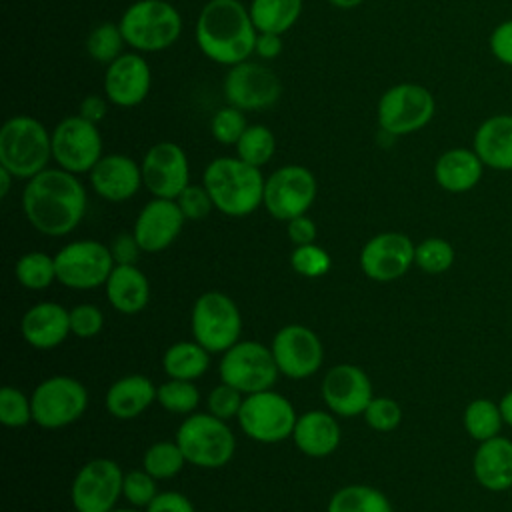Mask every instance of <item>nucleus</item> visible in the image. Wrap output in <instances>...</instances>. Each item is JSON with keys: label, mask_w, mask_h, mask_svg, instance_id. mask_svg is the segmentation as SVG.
Masks as SVG:
<instances>
[{"label": "nucleus", "mask_w": 512, "mask_h": 512, "mask_svg": "<svg viewBox=\"0 0 512 512\" xmlns=\"http://www.w3.org/2000/svg\"><path fill=\"white\" fill-rule=\"evenodd\" d=\"M472 148L486 168L512 172V114L484 118L474 130Z\"/></svg>", "instance_id": "a878e982"}, {"label": "nucleus", "mask_w": 512, "mask_h": 512, "mask_svg": "<svg viewBox=\"0 0 512 512\" xmlns=\"http://www.w3.org/2000/svg\"><path fill=\"white\" fill-rule=\"evenodd\" d=\"M104 326V314L94 304H78L70 310V332L78 338H92Z\"/></svg>", "instance_id": "09e8293b"}, {"label": "nucleus", "mask_w": 512, "mask_h": 512, "mask_svg": "<svg viewBox=\"0 0 512 512\" xmlns=\"http://www.w3.org/2000/svg\"><path fill=\"white\" fill-rule=\"evenodd\" d=\"M158 386L142 374H128L118 378L104 396L108 414L118 420H130L140 416L156 400Z\"/></svg>", "instance_id": "c756f323"}, {"label": "nucleus", "mask_w": 512, "mask_h": 512, "mask_svg": "<svg viewBox=\"0 0 512 512\" xmlns=\"http://www.w3.org/2000/svg\"><path fill=\"white\" fill-rule=\"evenodd\" d=\"M282 52V34L272 32H258L254 54L262 60H274Z\"/></svg>", "instance_id": "6e6d98bb"}, {"label": "nucleus", "mask_w": 512, "mask_h": 512, "mask_svg": "<svg viewBox=\"0 0 512 512\" xmlns=\"http://www.w3.org/2000/svg\"><path fill=\"white\" fill-rule=\"evenodd\" d=\"M220 380L238 388L242 394L270 390L280 374L270 346L256 340H238L222 352L218 364Z\"/></svg>", "instance_id": "1a4fd4ad"}, {"label": "nucleus", "mask_w": 512, "mask_h": 512, "mask_svg": "<svg viewBox=\"0 0 512 512\" xmlns=\"http://www.w3.org/2000/svg\"><path fill=\"white\" fill-rule=\"evenodd\" d=\"M236 418L248 438L262 444H276L292 436L298 416L292 402L270 388L246 394Z\"/></svg>", "instance_id": "9d476101"}, {"label": "nucleus", "mask_w": 512, "mask_h": 512, "mask_svg": "<svg viewBox=\"0 0 512 512\" xmlns=\"http://www.w3.org/2000/svg\"><path fill=\"white\" fill-rule=\"evenodd\" d=\"M12 180H14V176H12L6 168L0 166V198H6V196H8L10 186H12Z\"/></svg>", "instance_id": "13d9d810"}, {"label": "nucleus", "mask_w": 512, "mask_h": 512, "mask_svg": "<svg viewBox=\"0 0 512 512\" xmlns=\"http://www.w3.org/2000/svg\"><path fill=\"white\" fill-rule=\"evenodd\" d=\"M110 306L120 314H138L150 300V284L136 264H116L104 284Z\"/></svg>", "instance_id": "c85d7f7f"}, {"label": "nucleus", "mask_w": 512, "mask_h": 512, "mask_svg": "<svg viewBox=\"0 0 512 512\" xmlns=\"http://www.w3.org/2000/svg\"><path fill=\"white\" fill-rule=\"evenodd\" d=\"M108 104H110V100L104 94H88V96L82 98V102L78 106V114L82 118L98 124L100 120L106 118Z\"/></svg>", "instance_id": "5fc2aeb1"}, {"label": "nucleus", "mask_w": 512, "mask_h": 512, "mask_svg": "<svg viewBox=\"0 0 512 512\" xmlns=\"http://www.w3.org/2000/svg\"><path fill=\"white\" fill-rule=\"evenodd\" d=\"M88 206L86 188L76 174L62 168H46L26 180L22 210L26 220L44 236L70 234L84 218Z\"/></svg>", "instance_id": "f257e3e1"}, {"label": "nucleus", "mask_w": 512, "mask_h": 512, "mask_svg": "<svg viewBox=\"0 0 512 512\" xmlns=\"http://www.w3.org/2000/svg\"><path fill=\"white\" fill-rule=\"evenodd\" d=\"M326 512H394L390 500L374 486L348 484L336 490Z\"/></svg>", "instance_id": "473e14b6"}, {"label": "nucleus", "mask_w": 512, "mask_h": 512, "mask_svg": "<svg viewBox=\"0 0 512 512\" xmlns=\"http://www.w3.org/2000/svg\"><path fill=\"white\" fill-rule=\"evenodd\" d=\"M122 468L110 458L86 462L74 476L70 500L76 512H110L122 496Z\"/></svg>", "instance_id": "dca6fc26"}, {"label": "nucleus", "mask_w": 512, "mask_h": 512, "mask_svg": "<svg viewBox=\"0 0 512 512\" xmlns=\"http://www.w3.org/2000/svg\"><path fill=\"white\" fill-rule=\"evenodd\" d=\"M126 46L140 54L168 50L182 34V16L166 0H136L120 16Z\"/></svg>", "instance_id": "39448f33"}, {"label": "nucleus", "mask_w": 512, "mask_h": 512, "mask_svg": "<svg viewBox=\"0 0 512 512\" xmlns=\"http://www.w3.org/2000/svg\"><path fill=\"white\" fill-rule=\"evenodd\" d=\"M192 336L210 354L226 352L240 340L242 316L236 302L218 290L204 292L192 306Z\"/></svg>", "instance_id": "6e6552de"}, {"label": "nucleus", "mask_w": 512, "mask_h": 512, "mask_svg": "<svg viewBox=\"0 0 512 512\" xmlns=\"http://www.w3.org/2000/svg\"><path fill=\"white\" fill-rule=\"evenodd\" d=\"M366 424L376 432H392L402 422V408L394 398L374 396L364 410Z\"/></svg>", "instance_id": "c03bdc74"}, {"label": "nucleus", "mask_w": 512, "mask_h": 512, "mask_svg": "<svg viewBox=\"0 0 512 512\" xmlns=\"http://www.w3.org/2000/svg\"><path fill=\"white\" fill-rule=\"evenodd\" d=\"M292 440L310 458H326L340 444V426L330 412L308 410L296 418Z\"/></svg>", "instance_id": "cd10ccee"}, {"label": "nucleus", "mask_w": 512, "mask_h": 512, "mask_svg": "<svg viewBox=\"0 0 512 512\" xmlns=\"http://www.w3.org/2000/svg\"><path fill=\"white\" fill-rule=\"evenodd\" d=\"M56 278L72 290H92L104 286L114 264L110 248L96 240L68 242L54 254Z\"/></svg>", "instance_id": "ddd939ff"}, {"label": "nucleus", "mask_w": 512, "mask_h": 512, "mask_svg": "<svg viewBox=\"0 0 512 512\" xmlns=\"http://www.w3.org/2000/svg\"><path fill=\"white\" fill-rule=\"evenodd\" d=\"M222 92L228 104L250 112L276 104L282 94V84L272 68L248 58L240 64L228 66Z\"/></svg>", "instance_id": "2eb2a0df"}, {"label": "nucleus", "mask_w": 512, "mask_h": 512, "mask_svg": "<svg viewBox=\"0 0 512 512\" xmlns=\"http://www.w3.org/2000/svg\"><path fill=\"white\" fill-rule=\"evenodd\" d=\"M144 470L152 474L156 480H168L174 478L186 464V458L176 444V440H160L154 442L142 458Z\"/></svg>", "instance_id": "e433bc0d"}, {"label": "nucleus", "mask_w": 512, "mask_h": 512, "mask_svg": "<svg viewBox=\"0 0 512 512\" xmlns=\"http://www.w3.org/2000/svg\"><path fill=\"white\" fill-rule=\"evenodd\" d=\"M280 374L302 380L318 372L324 360V348L318 334L304 324L282 326L270 346Z\"/></svg>", "instance_id": "a211bd4d"}, {"label": "nucleus", "mask_w": 512, "mask_h": 512, "mask_svg": "<svg viewBox=\"0 0 512 512\" xmlns=\"http://www.w3.org/2000/svg\"><path fill=\"white\" fill-rule=\"evenodd\" d=\"M200 52L222 66H234L254 54L258 30L240 0H208L194 28Z\"/></svg>", "instance_id": "f03ea898"}, {"label": "nucleus", "mask_w": 512, "mask_h": 512, "mask_svg": "<svg viewBox=\"0 0 512 512\" xmlns=\"http://www.w3.org/2000/svg\"><path fill=\"white\" fill-rule=\"evenodd\" d=\"M472 474L488 492H506L512 488V440L494 436L478 442L472 456Z\"/></svg>", "instance_id": "393cba45"}, {"label": "nucleus", "mask_w": 512, "mask_h": 512, "mask_svg": "<svg viewBox=\"0 0 512 512\" xmlns=\"http://www.w3.org/2000/svg\"><path fill=\"white\" fill-rule=\"evenodd\" d=\"M286 232L294 246H302V244H312L316 240L318 230H316V222L310 216L302 214L286 222Z\"/></svg>", "instance_id": "864d4df0"}, {"label": "nucleus", "mask_w": 512, "mask_h": 512, "mask_svg": "<svg viewBox=\"0 0 512 512\" xmlns=\"http://www.w3.org/2000/svg\"><path fill=\"white\" fill-rule=\"evenodd\" d=\"M290 264L300 276L320 278L330 270L332 260H330V254L322 246L312 242V244L294 246V250L290 254Z\"/></svg>", "instance_id": "37998d69"}, {"label": "nucleus", "mask_w": 512, "mask_h": 512, "mask_svg": "<svg viewBox=\"0 0 512 512\" xmlns=\"http://www.w3.org/2000/svg\"><path fill=\"white\" fill-rule=\"evenodd\" d=\"M184 222L186 218L176 200L152 198L138 212L132 232L142 252L156 254L166 250L176 240Z\"/></svg>", "instance_id": "4be33fe9"}, {"label": "nucleus", "mask_w": 512, "mask_h": 512, "mask_svg": "<svg viewBox=\"0 0 512 512\" xmlns=\"http://www.w3.org/2000/svg\"><path fill=\"white\" fill-rule=\"evenodd\" d=\"M416 244L402 232H380L360 250V268L374 282H394L414 264Z\"/></svg>", "instance_id": "6ab92c4d"}, {"label": "nucleus", "mask_w": 512, "mask_h": 512, "mask_svg": "<svg viewBox=\"0 0 512 512\" xmlns=\"http://www.w3.org/2000/svg\"><path fill=\"white\" fill-rule=\"evenodd\" d=\"M176 204L180 206L186 220H204L214 208V202L204 184H188L178 194Z\"/></svg>", "instance_id": "49530a36"}, {"label": "nucleus", "mask_w": 512, "mask_h": 512, "mask_svg": "<svg viewBox=\"0 0 512 512\" xmlns=\"http://www.w3.org/2000/svg\"><path fill=\"white\" fill-rule=\"evenodd\" d=\"M122 496L130 506L146 510L148 504L158 496L156 478L148 474L144 468L126 472L122 480Z\"/></svg>", "instance_id": "a18cd8bd"}, {"label": "nucleus", "mask_w": 512, "mask_h": 512, "mask_svg": "<svg viewBox=\"0 0 512 512\" xmlns=\"http://www.w3.org/2000/svg\"><path fill=\"white\" fill-rule=\"evenodd\" d=\"M462 424L466 434L476 440L484 442L500 434L504 418L500 406L488 398H476L466 404L462 414Z\"/></svg>", "instance_id": "72a5a7b5"}, {"label": "nucleus", "mask_w": 512, "mask_h": 512, "mask_svg": "<svg viewBox=\"0 0 512 512\" xmlns=\"http://www.w3.org/2000/svg\"><path fill=\"white\" fill-rule=\"evenodd\" d=\"M436 114L432 92L416 82H400L382 92L376 106L378 128L392 136H408L426 128Z\"/></svg>", "instance_id": "0eeeda50"}, {"label": "nucleus", "mask_w": 512, "mask_h": 512, "mask_svg": "<svg viewBox=\"0 0 512 512\" xmlns=\"http://www.w3.org/2000/svg\"><path fill=\"white\" fill-rule=\"evenodd\" d=\"M156 400L172 414H192L200 402V392L190 380L168 378L158 386Z\"/></svg>", "instance_id": "58836bf2"}, {"label": "nucleus", "mask_w": 512, "mask_h": 512, "mask_svg": "<svg viewBox=\"0 0 512 512\" xmlns=\"http://www.w3.org/2000/svg\"><path fill=\"white\" fill-rule=\"evenodd\" d=\"M484 162L474 152V148H448L434 162L436 184L450 194H464L478 186L484 174Z\"/></svg>", "instance_id": "bb28decb"}, {"label": "nucleus", "mask_w": 512, "mask_h": 512, "mask_svg": "<svg viewBox=\"0 0 512 512\" xmlns=\"http://www.w3.org/2000/svg\"><path fill=\"white\" fill-rule=\"evenodd\" d=\"M92 190L108 202H124L136 196L142 182L140 164L126 154H104L88 172Z\"/></svg>", "instance_id": "5701e85b"}, {"label": "nucleus", "mask_w": 512, "mask_h": 512, "mask_svg": "<svg viewBox=\"0 0 512 512\" xmlns=\"http://www.w3.org/2000/svg\"><path fill=\"white\" fill-rule=\"evenodd\" d=\"M316 192V176L306 166L286 164L266 178L262 206L272 218L288 222L308 212L316 200Z\"/></svg>", "instance_id": "4468645a"}, {"label": "nucleus", "mask_w": 512, "mask_h": 512, "mask_svg": "<svg viewBox=\"0 0 512 512\" xmlns=\"http://www.w3.org/2000/svg\"><path fill=\"white\" fill-rule=\"evenodd\" d=\"M126 40L122 36V30L114 22H102L94 26L86 38V52L88 56L98 64H110L120 54H124Z\"/></svg>", "instance_id": "4c0bfd02"}, {"label": "nucleus", "mask_w": 512, "mask_h": 512, "mask_svg": "<svg viewBox=\"0 0 512 512\" xmlns=\"http://www.w3.org/2000/svg\"><path fill=\"white\" fill-rule=\"evenodd\" d=\"M498 406H500V412H502L504 424L512 428V390H508V392L500 398Z\"/></svg>", "instance_id": "4d7b16f0"}, {"label": "nucleus", "mask_w": 512, "mask_h": 512, "mask_svg": "<svg viewBox=\"0 0 512 512\" xmlns=\"http://www.w3.org/2000/svg\"><path fill=\"white\" fill-rule=\"evenodd\" d=\"M488 50L500 64L512 68V18L498 22L488 36Z\"/></svg>", "instance_id": "8fccbe9b"}, {"label": "nucleus", "mask_w": 512, "mask_h": 512, "mask_svg": "<svg viewBox=\"0 0 512 512\" xmlns=\"http://www.w3.org/2000/svg\"><path fill=\"white\" fill-rule=\"evenodd\" d=\"M454 258H456L454 246L444 238L432 236L416 244L414 264L428 274H442L450 270L454 264Z\"/></svg>", "instance_id": "ea45409f"}, {"label": "nucleus", "mask_w": 512, "mask_h": 512, "mask_svg": "<svg viewBox=\"0 0 512 512\" xmlns=\"http://www.w3.org/2000/svg\"><path fill=\"white\" fill-rule=\"evenodd\" d=\"M144 188L154 198L176 200L190 184V164L184 148L176 142L162 140L152 144L140 162Z\"/></svg>", "instance_id": "f3484780"}, {"label": "nucleus", "mask_w": 512, "mask_h": 512, "mask_svg": "<svg viewBox=\"0 0 512 512\" xmlns=\"http://www.w3.org/2000/svg\"><path fill=\"white\" fill-rule=\"evenodd\" d=\"M14 274L16 280L28 290H44L54 280H58L54 256H48L46 252L38 250L20 256L14 266Z\"/></svg>", "instance_id": "c9c22d12"}, {"label": "nucleus", "mask_w": 512, "mask_h": 512, "mask_svg": "<svg viewBox=\"0 0 512 512\" xmlns=\"http://www.w3.org/2000/svg\"><path fill=\"white\" fill-rule=\"evenodd\" d=\"M328 4L336 6V8H342V10H350V8H356L360 6L364 0H326Z\"/></svg>", "instance_id": "bf43d9fd"}, {"label": "nucleus", "mask_w": 512, "mask_h": 512, "mask_svg": "<svg viewBox=\"0 0 512 512\" xmlns=\"http://www.w3.org/2000/svg\"><path fill=\"white\" fill-rule=\"evenodd\" d=\"M236 156L256 168L268 164L276 152V136L264 124H248L240 140L236 142Z\"/></svg>", "instance_id": "f704fd0d"}, {"label": "nucleus", "mask_w": 512, "mask_h": 512, "mask_svg": "<svg viewBox=\"0 0 512 512\" xmlns=\"http://www.w3.org/2000/svg\"><path fill=\"white\" fill-rule=\"evenodd\" d=\"M146 512H196L194 504L180 492H158V496L148 504Z\"/></svg>", "instance_id": "603ef678"}, {"label": "nucleus", "mask_w": 512, "mask_h": 512, "mask_svg": "<svg viewBox=\"0 0 512 512\" xmlns=\"http://www.w3.org/2000/svg\"><path fill=\"white\" fill-rule=\"evenodd\" d=\"M102 134L98 124L72 114L52 128V160L72 174H88L102 154Z\"/></svg>", "instance_id": "f8f14e48"}, {"label": "nucleus", "mask_w": 512, "mask_h": 512, "mask_svg": "<svg viewBox=\"0 0 512 512\" xmlns=\"http://www.w3.org/2000/svg\"><path fill=\"white\" fill-rule=\"evenodd\" d=\"M30 400L34 422L46 430L70 426L88 408V392L84 384L62 374L42 380L34 388Z\"/></svg>", "instance_id": "9b49d317"}, {"label": "nucleus", "mask_w": 512, "mask_h": 512, "mask_svg": "<svg viewBox=\"0 0 512 512\" xmlns=\"http://www.w3.org/2000/svg\"><path fill=\"white\" fill-rule=\"evenodd\" d=\"M32 418V400L14 386L0 390V422L6 428H24Z\"/></svg>", "instance_id": "79ce46f5"}, {"label": "nucleus", "mask_w": 512, "mask_h": 512, "mask_svg": "<svg viewBox=\"0 0 512 512\" xmlns=\"http://www.w3.org/2000/svg\"><path fill=\"white\" fill-rule=\"evenodd\" d=\"M242 392L226 382H220L218 386H214L208 394V412L214 414L216 418L228 420L238 416L240 406H242Z\"/></svg>", "instance_id": "de8ad7c7"}, {"label": "nucleus", "mask_w": 512, "mask_h": 512, "mask_svg": "<svg viewBox=\"0 0 512 512\" xmlns=\"http://www.w3.org/2000/svg\"><path fill=\"white\" fill-rule=\"evenodd\" d=\"M110 254L114 264H136L142 248L134 236V232H120L110 242Z\"/></svg>", "instance_id": "3c124183"}, {"label": "nucleus", "mask_w": 512, "mask_h": 512, "mask_svg": "<svg viewBox=\"0 0 512 512\" xmlns=\"http://www.w3.org/2000/svg\"><path fill=\"white\" fill-rule=\"evenodd\" d=\"M52 160V132L34 116L16 114L0 128V166L18 180H30Z\"/></svg>", "instance_id": "20e7f679"}, {"label": "nucleus", "mask_w": 512, "mask_h": 512, "mask_svg": "<svg viewBox=\"0 0 512 512\" xmlns=\"http://www.w3.org/2000/svg\"><path fill=\"white\" fill-rule=\"evenodd\" d=\"M176 444L186 462L198 468H220L228 464L236 452L234 432L226 420L210 412L188 414L176 430Z\"/></svg>", "instance_id": "423d86ee"}, {"label": "nucleus", "mask_w": 512, "mask_h": 512, "mask_svg": "<svg viewBox=\"0 0 512 512\" xmlns=\"http://www.w3.org/2000/svg\"><path fill=\"white\" fill-rule=\"evenodd\" d=\"M372 398L368 374L354 364H336L322 378V400L332 414L344 418L364 414Z\"/></svg>", "instance_id": "412c9836"}, {"label": "nucleus", "mask_w": 512, "mask_h": 512, "mask_svg": "<svg viewBox=\"0 0 512 512\" xmlns=\"http://www.w3.org/2000/svg\"><path fill=\"white\" fill-rule=\"evenodd\" d=\"M22 338L36 350L60 346L70 332V310L58 302H38L28 308L20 322Z\"/></svg>", "instance_id": "b1692460"}, {"label": "nucleus", "mask_w": 512, "mask_h": 512, "mask_svg": "<svg viewBox=\"0 0 512 512\" xmlns=\"http://www.w3.org/2000/svg\"><path fill=\"white\" fill-rule=\"evenodd\" d=\"M304 0H250L248 12L258 32L284 34L300 18Z\"/></svg>", "instance_id": "2f4dec72"}, {"label": "nucleus", "mask_w": 512, "mask_h": 512, "mask_svg": "<svg viewBox=\"0 0 512 512\" xmlns=\"http://www.w3.org/2000/svg\"><path fill=\"white\" fill-rule=\"evenodd\" d=\"M264 182L260 168L238 156H218L202 172L214 208L232 218H244L262 206Z\"/></svg>", "instance_id": "7ed1b4c3"}, {"label": "nucleus", "mask_w": 512, "mask_h": 512, "mask_svg": "<svg viewBox=\"0 0 512 512\" xmlns=\"http://www.w3.org/2000/svg\"><path fill=\"white\" fill-rule=\"evenodd\" d=\"M110 512H146V510L136 508V506H128V508H112Z\"/></svg>", "instance_id": "052dcab7"}, {"label": "nucleus", "mask_w": 512, "mask_h": 512, "mask_svg": "<svg viewBox=\"0 0 512 512\" xmlns=\"http://www.w3.org/2000/svg\"><path fill=\"white\" fill-rule=\"evenodd\" d=\"M210 366V352L196 340H182L172 344L162 358V368L168 378L198 380Z\"/></svg>", "instance_id": "7c9ffc66"}, {"label": "nucleus", "mask_w": 512, "mask_h": 512, "mask_svg": "<svg viewBox=\"0 0 512 512\" xmlns=\"http://www.w3.org/2000/svg\"><path fill=\"white\" fill-rule=\"evenodd\" d=\"M248 128L244 110L226 104L218 108L210 118V134L222 146H236L244 130Z\"/></svg>", "instance_id": "a19ab883"}, {"label": "nucleus", "mask_w": 512, "mask_h": 512, "mask_svg": "<svg viewBox=\"0 0 512 512\" xmlns=\"http://www.w3.org/2000/svg\"><path fill=\"white\" fill-rule=\"evenodd\" d=\"M152 86V70L146 58L136 52H124L104 70V96L118 108H134L142 104Z\"/></svg>", "instance_id": "aec40b11"}]
</instances>
